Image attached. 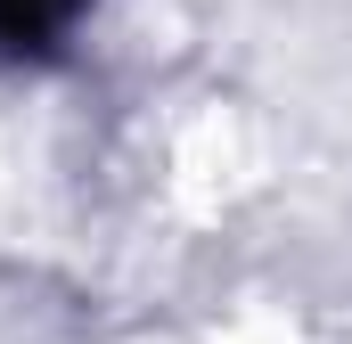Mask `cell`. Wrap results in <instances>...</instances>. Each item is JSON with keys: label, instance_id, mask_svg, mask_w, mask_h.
Returning <instances> with one entry per match:
<instances>
[{"label": "cell", "instance_id": "6da1fadb", "mask_svg": "<svg viewBox=\"0 0 352 344\" xmlns=\"http://www.w3.org/2000/svg\"><path fill=\"white\" fill-rule=\"evenodd\" d=\"M82 0H0V58H33L74 25Z\"/></svg>", "mask_w": 352, "mask_h": 344}]
</instances>
